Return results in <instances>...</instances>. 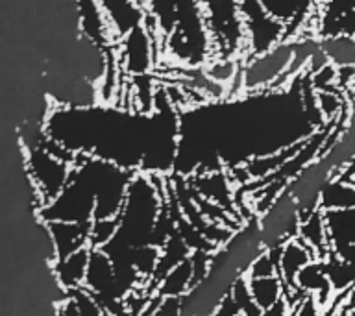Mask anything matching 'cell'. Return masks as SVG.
Here are the masks:
<instances>
[{
	"label": "cell",
	"mask_w": 355,
	"mask_h": 316,
	"mask_svg": "<svg viewBox=\"0 0 355 316\" xmlns=\"http://www.w3.org/2000/svg\"><path fill=\"white\" fill-rule=\"evenodd\" d=\"M355 207V182L335 176L327 183L320 196L322 211L354 209Z\"/></svg>",
	"instance_id": "5bb4252c"
},
{
	"label": "cell",
	"mask_w": 355,
	"mask_h": 316,
	"mask_svg": "<svg viewBox=\"0 0 355 316\" xmlns=\"http://www.w3.org/2000/svg\"><path fill=\"white\" fill-rule=\"evenodd\" d=\"M74 299V304L78 307V313L80 316H113L110 310L102 307L98 299L94 298L93 294H89L85 288H80V290H74V292L67 294Z\"/></svg>",
	"instance_id": "ffe728a7"
},
{
	"label": "cell",
	"mask_w": 355,
	"mask_h": 316,
	"mask_svg": "<svg viewBox=\"0 0 355 316\" xmlns=\"http://www.w3.org/2000/svg\"><path fill=\"white\" fill-rule=\"evenodd\" d=\"M313 0H257V4L263 10L276 19L277 22H282L283 26L288 28L293 24H300L302 19L307 15V10Z\"/></svg>",
	"instance_id": "4fadbf2b"
},
{
	"label": "cell",
	"mask_w": 355,
	"mask_h": 316,
	"mask_svg": "<svg viewBox=\"0 0 355 316\" xmlns=\"http://www.w3.org/2000/svg\"><path fill=\"white\" fill-rule=\"evenodd\" d=\"M52 248V263L91 246V224L76 222H43Z\"/></svg>",
	"instance_id": "277c9868"
},
{
	"label": "cell",
	"mask_w": 355,
	"mask_h": 316,
	"mask_svg": "<svg viewBox=\"0 0 355 316\" xmlns=\"http://www.w3.org/2000/svg\"><path fill=\"white\" fill-rule=\"evenodd\" d=\"M324 270L329 279L333 292L335 294H348L355 287V265L344 261L337 254H329L324 257Z\"/></svg>",
	"instance_id": "9a60e30c"
},
{
	"label": "cell",
	"mask_w": 355,
	"mask_h": 316,
	"mask_svg": "<svg viewBox=\"0 0 355 316\" xmlns=\"http://www.w3.org/2000/svg\"><path fill=\"white\" fill-rule=\"evenodd\" d=\"M113 316H135L133 313H130V310L126 309V307H122V309H119Z\"/></svg>",
	"instance_id": "603a6c76"
},
{
	"label": "cell",
	"mask_w": 355,
	"mask_h": 316,
	"mask_svg": "<svg viewBox=\"0 0 355 316\" xmlns=\"http://www.w3.org/2000/svg\"><path fill=\"white\" fill-rule=\"evenodd\" d=\"M248 277H272L279 276V266H277V246L276 248H266L265 252H261L254 259V263L250 265Z\"/></svg>",
	"instance_id": "ac0fdd59"
},
{
	"label": "cell",
	"mask_w": 355,
	"mask_h": 316,
	"mask_svg": "<svg viewBox=\"0 0 355 316\" xmlns=\"http://www.w3.org/2000/svg\"><path fill=\"white\" fill-rule=\"evenodd\" d=\"M298 238L313 249V254L318 259H324V257L331 254V244H329V235H327L324 211L316 209L309 215L302 216L298 227Z\"/></svg>",
	"instance_id": "ba28073f"
},
{
	"label": "cell",
	"mask_w": 355,
	"mask_h": 316,
	"mask_svg": "<svg viewBox=\"0 0 355 316\" xmlns=\"http://www.w3.org/2000/svg\"><path fill=\"white\" fill-rule=\"evenodd\" d=\"M331 252L355 244V207L354 209L324 211Z\"/></svg>",
	"instance_id": "30bf717a"
},
{
	"label": "cell",
	"mask_w": 355,
	"mask_h": 316,
	"mask_svg": "<svg viewBox=\"0 0 355 316\" xmlns=\"http://www.w3.org/2000/svg\"><path fill=\"white\" fill-rule=\"evenodd\" d=\"M166 176L143 174L133 176L126 200L119 213V229L111 240L116 248H143L155 246V229L165 213Z\"/></svg>",
	"instance_id": "6da1fadb"
},
{
	"label": "cell",
	"mask_w": 355,
	"mask_h": 316,
	"mask_svg": "<svg viewBox=\"0 0 355 316\" xmlns=\"http://www.w3.org/2000/svg\"><path fill=\"white\" fill-rule=\"evenodd\" d=\"M250 290L261 310H268L287 298V287L279 276L248 277Z\"/></svg>",
	"instance_id": "7c38bea8"
},
{
	"label": "cell",
	"mask_w": 355,
	"mask_h": 316,
	"mask_svg": "<svg viewBox=\"0 0 355 316\" xmlns=\"http://www.w3.org/2000/svg\"><path fill=\"white\" fill-rule=\"evenodd\" d=\"M232 301L235 304V307L239 309V313L243 316H261L263 310L259 309V305L255 304L254 296H252V290H250V281L248 276L244 274L239 279H235V283L230 288V294H227Z\"/></svg>",
	"instance_id": "e0dca14e"
},
{
	"label": "cell",
	"mask_w": 355,
	"mask_h": 316,
	"mask_svg": "<svg viewBox=\"0 0 355 316\" xmlns=\"http://www.w3.org/2000/svg\"><path fill=\"white\" fill-rule=\"evenodd\" d=\"M58 316H80L76 304H74V299H72L71 296H67V298L63 299V304H61Z\"/></svg>",
	"instance_id": "7402d4cb"
},
{
	"label": "cell",
	"mask_w": 355,
	"mask_h": 316,
	"mask_svg": "<svg viewBox=\"0 0 355 316\" xmlns=\"http://www.w3.org/2000/svg\"><path fill=\"white\" fill-rule=\"evenodd\" d=\"M96 213V193L91 179L74 165L72 177L63 193L50 204L39 207L41 222H76L93 224Z\"/></svg>",
	"instance_id": "7a4b0ae2"
},
{
	"label": "cell",
	"mask_w": 355,
	"mask_h": 316,
	"mask_svg": "<svg viewBox=\"0 0 355 316\" xmlns=\"http://www.w3.org/2000/svg\"><path fill=\"white\" fill-rule=\"evenodd\" d=\"M352 298H354V296H352ZM349 313H352V316H355V299L352 301V309H349Z\"/></svg>",
	"instance_id": "cb8c5ba5"
},
{
	"label": "cell",
	"mask_w": 355,
	"mask_h": 316,
	"mask_svg": "<svg viewBox=\"0 0 355 316\" xmlns=\"http://www.w3.org/2000/svg\"><path fill=\"white\" fill-rule=\"evenodd\" d=\"M122 61L133 74H146L150 67V37L139 24L122 37Z\"/></svg>",
	"instance_id": "52a82bcc"
},
{
	"label": "cell",
	"mask_w": 355,
	"mask_h": 316,
	"mask_svg": "<svg viewBox=\"0 0 355 316\" xmlns=\"http://www.w3.org/2000/svg\"><path fill=\"white\" fill-rule=\"evenodd\" d=\"M26 168L37 194L39 207H43L63 193L71 182L74 165L50 154L43 144H37L26 148Z\"/></svg>",
	"instance_id": "3957f363"
},
{
	"label": "cell",
	"mask_w": 355,
	"mask_h": 316,
	"mask_svg": "<svg viewBox=\"0 0 355 316\" xmlns=\"http://www.w3.org/2000/svg\"><path fill=\"white\" fill-rule=\"evenodd\" d=\"M294 288H298L300 292L315 296L324 307V310L327 309V305L331 304L333 296H335L331 285H329V279L326 276V270H324V261L322 259L311 261L309 265L300 272Z\"/></svg>",
	"instance_id": "9c48e42d"
},
{
	"label": "cell",
	"mask_w": 355,
	"mask_h": 316,
	"mask_svg": "<svg viewBox=\"0 0 355 316\" xmlns=\"http://www.w3.org/2000/svg\"><path fill=\"white\" fill-rule=\"evenodd\" d=\"M91 246L78 249L74 254L67 255L63 259H58L52 263V270H54L55 281L67 294L80 290L85 285V277H87L89 261H91Z\"/></svg>",
	"instance_id": "8992f818"
},
{
	"label": "cell",
	"mask_w": 355,
	"mask_h": 316,
	"mask_svg": "<svg viewBox=\"0 0 355 316\" xmlns=\"http://www.w3.org/2000/svg\"><path fill=\"white\" fill-rule=\"evenodd\" d=\"M322 50L338 67H355V37L329 35L322 41Z\"/></svg>",
	"instance_id": "2e32d148"
},
{
	"label": "cell",
	"mask_w": 355,
	"mask_h": 316,
	"mask_svg": "<svg viewBox=\"0 0 355 316\" xmlns=\"http://www.w3.org/2000/svg\"><path fill=\"white\" fill-rule=\"evenodd\" d=\"M352 296H354V299H355V287H354V290H352Z\"/></svg>",
	"instance_id": "d4e9b609"
},
{
	"label": "cell",
	"mask_w": 355,
	"mask_h": 316,
	"mask_svg": "<svg viewBox=\"0 0 355 316\" xmlns=\"http://www.w3.org/2000/svg\"><path fill=\"white\" fill-rule=\"evenodd\" d=\"M288 316H324V307L315 296H304L293 309H288Z\"/></svg>",
	"instance_id": "44dd1931"
},
{
	"label": "cell",
	"mask_w": 355,
	"mask_h": 316,
	"mask_svg": "<svg viewBox=\"0 0 355 316\" xmlns=\"http://www.w3.org/2000/svg\"><path fill=\"white\" fill-rule=\"evenodd\" d=\"M196 287L194 283V272L191 261H183L182 265L172 268L155 287V294L163 298H185L193 288Z\"/></svg>",
	"instance_id": "8fae6325"
},
{
	"label": "cell",
	"mask_w": 355,
	"mask_h": 316,
	"mask_svg": "<svg viewBox=\"0 0 355 316\" xmlns=\"http://www.w3.org/2000/svg\"><path fill=\"white\" fill-rule=\"evenodd\" d=\"M318 259L313 249L300 240L298 237L288 238L287 243L277 246V266H279V277L285 283V287L294 288L296 285V277L305 266L309 265L311 261Z\"/></svg>",
	"instance_id": "5b68a950"
},
{
	"label": "cell",
	"mask_w": 355,
	"mask_h": 316,
	"mask_svg": "<svg viewBox=\"0 0 355 316\" xmlns=\"http://www.w3.org/2000/svg\"><path fill=\"white\" fill-rule=\"evenodd\" d=\"M119 229V218H94L91 224V248H104L113 240Z\"/></svg>",
	"instance_id": "d6986e66"
}]
</instances>
